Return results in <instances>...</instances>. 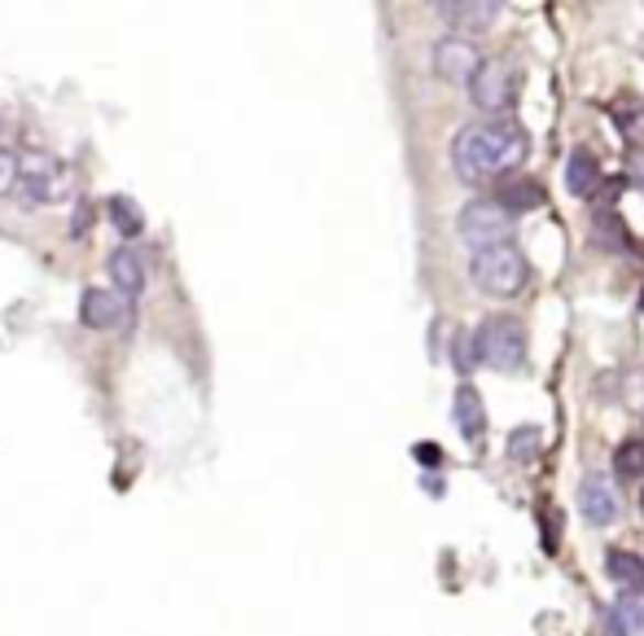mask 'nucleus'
Wrapping results in <instances>:
<instances>
[{
    "label": "nucleus",
    "instance_id": "obj_1",
    "mask_svg": "<svg viewBox=\"0 0 644 636\" xmlns=\"http://www.w3.org/2000/svg\"><path fill=\"white\" fill-rule=\"evenodd\" d=\"M531 141L513 119H491L460 128L452 136V167L460 180H504L509 172L522 167Z\"/></svg>",
    "mask_w": 644,
    "mask_h": 636
},
{
    "label": "nucleus",
    "instance_id": "obj_2",
    "mask_svg": "<svg viewBox=\"0 0 644 636\" xmlns=\"http://www.w3.org/2000/svg\"><path fill=\"white\" fill-rule=\"evenodd\" d=\"M469 277H474V286H478L482 295H491V299H513V295L526 290L531 264H526V255L509 242V246L478 251V255L469 260Z\"/></svg>",
    "mask_w": 644,
    "mask_h": 636
},
{
    "label": "nucleus",
    "instance_id": "obj_3",
    "mask_svg": "<svg viewBox=\"0 0 644 636\" xmlns=\"http://www.w3.org/2000/svg\"><path fill=\"white\" fill-rule=\"evenodd\" d=\"M513 229H518L513 211H504L496 198H478V202L460 207V216H456V233H460L465 246H474V255L491 251V246H509Z\"/></svg>",
    "mask_w": 644,
    "mask_h": 636
},
{
    "label": "nucleus",
    "instance_id": "obj_4",
    "mask_svg": "<svg viewBox=\"0 0 644 636\" xmlns=\"http://www.w3.org/2000/svg\"><path fill=\"white\" fill-rule=\"evenodd\" d=\"M478 347H482V364H491L496 373L526 369V329L518 317H487L478 329Z\"/></svg>",
    "mask_w": 644,
    "mask_h": 636
},
{
    "label": "nucleus",
    "instance_id": "obj_5",
    "mask_svg": "<svg viewBox=\"0 0 644 636\" xmlns=\"http://www.w3.org/2000/svg\"><path fill=\"white\" fill-rule=\"evenodd\" d=\"M518 84H522L518 66H513L509 57H491V62L478 66V75H474V84H469V97H474V106L487 110V114H509L513 101H518Z\"/></svg>",
    "mask_w": 644,
    "mask_h": 636
},
{
    "label": "nucleus",
    "instance_id": "obj_6",
    "mask_svg": "<svg viewBox=\"0 0 644 636\" xmlns=\"http://www.w3.org/2000/svg\"><path fill=\"white\" fill-rule=\"evenodd\" d=\"M434 75L438 79H447V84H474V75H478V66H482V57H478V48L469 44V40H460V35H447V40H438L434 44Z\"/></svg>",
    "mask_w": 644,
    "mask_h": 636
},
{
    "label": "nucleus",
    "instance_id": "obj_7",
    "mask_svg": "<svg viewBox=\"0 0 644 636\" xmlns=\"http://www.w3.org/2000/svg\"><path fill=\"white\" fill-rule=\"evenodd\" d=\"M434 13L460 35V40H469V35H482V31H491V22H496V13H500V4L496 0H438L434 4Z\"/></svg>",
    "mask_w": 644,
    "mask_h": 636
},
{
    "label": "nucleus",
    "instance_id": "obj_8",
    "mask_svg": "<svg viewBox=\"0 0 644 636\" xmlns=\"http://www.w3.org/2000/svg\"><path fill=\"white\" fill-rule=\"evenodd\" d=\"M579 514L592 523V527H606L619 518V492L614 483H606V474H588L584 487H579Z\"/></svg>",
    "mask_w": 644,
    "mask_h": 636
},
{
    "label": "nucleus",
    "instance_id": "obj_9",
    "mask_svg": "<svg viewBox=\"0 0 644 636\" xmlns=\"http://www.w3.org/2000/svg\"><path fill=\"white\" fill-rule=\"evenodd\" d=\"M79 320H84L88 329H119V325L127 320V304H123V295H114V290L88 286L84 299H79Z\"/></svg>",
    "mask_w": 644,
    "mask_h": 636
},
{
    "label": "nucleus",
    "instance_id": "obj_10",
    "mask_svg": "<svg viewBox=\"0 0 644 636\" xmlns=\"http://www.w3.org/2000/svg\"><path fill=\"white\" fill-rule=\"evenodd\" d=\"M452 417H456V426H460V435H465L469 443H482V435H487V408H482V395H478L469 382L456 386Z\"/></svg>",
    "mask_w": 644,
    "mask_h": 636
},
{
    "label": "nucleus",
    "instance_id": "obj_11",
    "mask_svg": "<svg viewBox=\"0 0 644 636\" xmlns=\"http://www.w3.org/2000/svg\"><path fill=\"white\" fill-rule=\"evenodd\" d=\"M566 189H570L575 198H592V194L601 189V163H597V154L575 150V154L566 158Z\"/></svg>",
    "mask_w": 644,
    "mask_h": 636
},
{
    "label": "nucleus",
    "instance_id": "obj_12",
    "mask_svg": "<svg viewBox=\"0 0 644 636\" xmlns=\"http://www.w3.org/2000/svg\"><path fill=\"white\" fill-rule=\"evenodd\" d=\"M496 202H500L504 211L522 216V211H535V207H544V202H548V194H544V185H540V180H526V176H518V180H500V194H496Z\"/></svg>",
    "mask_w": 644,
    "mask_h": 636
},
{
    "label": "nucleus",
    "instance_id": "obj_13",
    "mask_svg": "<svg viewBox=\"0 0 644 636\" xmlns=\"http://www.w3.org/2000/svg\"><path fill=\"white\" fill-rule=\"evenodd\" d=\"M606 571L610 580L628 593V597H644V558L641 553H628V549H610L606 558Z\"/></svg>",
    "mask_w": 644,
    "mask_h": 636
},
{
    "label": "nucleus",
    "instance_id": "obj_14",
    "mask_svg": "<svg viewBox=\"0 0 644 636\" xmlns=\"http://www.w3.org/2000/svg\"><path fill=\"white\" fill-rule=\"evenodd\" d=\"M57 185H62V176H57V167L48 163V158H26L22 163V194H31L35 202H48V198H57Z\"/></svg>",
    "mask_w": 644,
    "mask_h": 636
},
{
    "label": "nucleus",
    "instance_id": "obj_15",
    "mask_svg": "<svg viewBox=\"0 0 644 636\" xmlns=\"http://www.w3.org/2000/svg\"><path fill=\"white\" fill-rule=\"evenodd\" d=\"M110 282H114V290H119L123 299H136V295L145 290V264L123 246V251L110 255Z\"/></svg>",
    "mask_w": 644,
    "mask_h": 636
},
{
    "label": "nucleus",
    "instance_id": "obj_16",
    "mask_svg": "<svg viewBox=\"0 0 644 636\" xmlns=\"http://www.w3.org/2000/svg\"><path fill=\"white\" fill-rule=\"evenodd\" d=\"M452 364H456V373L460 377H469L478 364H482V347H478V333H469V329H460L456 338H452Z\"/></svg>",
    "mask_w": 644,
    "mask_h": 636
},
{
    "label": "nucleus",
    "instance_id": "obj_17",
    "mask_svg": "<svg viewBox=\"0 0 644 636\" xmlns=\"http://www.w3.org/2000/svg\"><path fill=\"white\" fill-rule=\"evenodd\" d=\"M610 114L619 119V128H623L628 141H641L644 136V106L636 97H619V101L610 106Z\"/></svg>",
    "mask_w": 644,
    "mask_h": 636
},
{
    "label": "nucleus",
    "instance_id": "obj_18",
    "mask_svg": "<svg viewBox=\"0 0 644 636\" xmlns=\"http://www.w3.org/2000/svg\"><path fill=\"white\" fill-rule=\"evenodd\" d=\"M110 220H114V229L123 233V238H136L141 229H145V216H141V207L132 202V198H110Z\"/></svg>",
    "mask_w": 644,
    "mask_h": 636
},
{
    "label": "nucleus",
    "instance_id": "obj_19",
    "mask_svg": "<svg viewBox=\"0 0 644 636\" xmlns=\"http://www.w3.org/2000/svg\"><path fill=\"white\" fill-rule=\"evenodd\" d=\"M540 448H544V430H540V426H518V430L509 435V452H513L518 461H535Z\"/></svg>",
    "mask_w": 644,
    "mask_h": 636
},
{
    "label": "nucleus",
    "instance_id": "obj_20",
    "mask_svg": "<svg viewBox=\"0 0 644 636\" xmlns=\"http://www.w3.org/2000/svg\"><path fill=\"white\" fill-rule=\"evenodd\" d=\"M614 470L623 479H641L644 474V439H623L614 452Z\"/></svg>",
    "mask_w": 644,
    "mask_h": 636
},
{
    "label": "nucleus",
    "instance_id": "obj_21",
    "mask_svg": "<svg viewBox=\"0 0 644 636\" xmlns=\"http://www.w3.org/2000/svg\"><path fill=\"white\" fill-rule=\"evenodd\" d=\"M614 615H619V624H623V633L628 636L644 633V597H623V602L614 606Z\"/></svg>",
    "mask_w": 644,
    "mask_h": 636
},
{
    "label": "nucleus",
    "instance_id": "obj_22",
    "mask_svg": "<svg viewBox=\"0 0 644 636\" xmlns=\"http://www.w3.org/2000/svg\"><path fill=\"white\" fill-rule=\"evenodd\" d=\"M18 180H22L18 154H13V150H0V198H9V194L18 189Z\"/></svg>",
    "mask_w": 644,
    "mask_h": 636
},
{
    "label": "nucleus",
    "instance_id": "obj_23",
    "mask_svg": "<svg viewBox=\"0 0 644 636\" xmlns=\"http://www.w3.org/2000/svg\"><path fill=\"white\" fill-rule=\"evenodd\" d=\"M438 457H443V452H438L434 443H417V461H430V465H438Z\"/></svg>",
    "mask_w": 644,
    "mask_h": 636
},
{
    "label": "nucleus",
    "instance_id": "obj_24",
    "mask_svg": "<svg viewBox=\"0 0 644 636\" xmlns=\"http://www.w3.org/2000/svg\"><path fill=\"white\" fill-rule=\"evenodd\" d=\"M641 308H644V295H641Z\"/></svg>",
    "mask_w": 644,
    "mask_h": 636
},
{
    "label": "nucleus",
    "instance_id": "obj_25",
    "mask_svg": "<svg viewBox=\"0 0 644 636\" xmlns=\"http://www.w3.org/2000/svg\"><path fill=\"white\" fill-rule=\"evenodd\" d=\"M641 505H644V496H641Z\"/></svg>",
    "mask_w": 644,
    "mask_h": 636
}]
</instances>
